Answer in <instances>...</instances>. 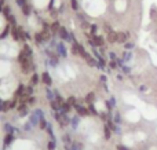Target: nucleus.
<instances>
[{
  "label": "nucleus",
  "mask_w": 157,
  "mask_h": 150,
  "mask_svg": "<svg viewBox=\"0 0 157 150\" xmlns=\"http://www.w3.org/2000/svg\"><path fill=\"white\" fill-rule=\"evenodd\" d=\"M85 102H87V105L94 103V102H95V94L94 92H88V94H87V95H85Z\"/></svg>",
  "instance_id": "obj_19"
},
{
  "label": "nucleus",
  "mask_w": 157,
  "mask_h": 150,
  "mask_svg": "<svg viewBox=\"0 0 157 150\" xmlns=\"http://www.w3.org/2000/svg\"><path fill=\"white\" fill-rule=\"evenodd\" d=\"M17 1V6H18V7H19V8H21L22 6H25L26 3H28V1H26V0H15Z\"/></svg>",
  "instance_id": "obj_44"
},
{
  "label": "nucleus",
  "mask_w": 157,
  "mask_h": 150,
  "mask_svg": "<svg viewBox=\"0 0 157 150\" xmlns=\"http://www.w3.org/2000/svg\"><path fill=\"white\" fill-rule=\"evenodd\" d=\"M106 80H108V77H106V76H105V74H102V76H101V81H102V83H106Z\"/></svg>",
  "instance_id": "obj_51"
},
{
  "label": "nucleus",
  "mask_w": 157,
  "mask_h": 150,
  "mask_svg": "<svg viewBox=\"0 0 157 150\" xmlns=\"http://www.w3.org/2000/svg\"><path fill=\"white\" fill-rule=\"evenodd\" d=\"M24 37H25V40H32V36L28 32H24Z\"/></svg>",
  "instance_id": "obj_48"
},
{
  "label": "nucleus",
  "mask_w": 157,
  "mask_h": 150,
  "mask_svg": "<svg viewBox=\"0 0 157 150\" xmlns=\"http://www.w3.org/2000/svg\"><path fill=\"white\" fill-rule=\"evenodd\" d=\"M106 40L110 43V44H115V43H117V32L112 31L108 33V36H106Z\"/></svg>",
  "instance_id": "obj_10"
},
{
  "label": "nucleus",
  "mask_w": 157,
  "mask_h": 150,
  "mask_svg": "<svg viewBox=\"0 0 157 150\" xmlns=\"http://www.w3.org/2000/svg\"><path fill=\"white\" fill-rule=\"evenodd\" d=\"M11 32V26L10 25H7L4 28V31L1 32V35H0V40H3V39H6V37L8 36V33Z\"/></svg>",
  "instance_id": "obj_20"
},
{
  "label": "nucleus",
  "mask_w": 157,
  "mask_h": 150,
  "mask_svg": "<svg viewBox=\"0 0 157 150\" xmlns=\"http://www.w3.org/2000/svg\"><path fill=\"white\" fill-rule=\"evenodd\" d=\"M113 134H116V135H121V127H120V125L116 124L115 129H113Z\"/></svg>",
  "instance_id": "obj_42"
},
{
  "label": "nucleus",
  "mask_w": 157,
  "mask_h": 150,
  "mask_svg": "<svg viewBox=\"0 0 157 150\" xmlns=\"http://www.w3.org/2000/svg\"><path fill=\"white\" fill-rule=\"evenodd\" d=\"M109 67L112 69V70H116V69L119 67V65H117L116 61H109Z\"/></svg>",
  "instance_id": "obj_37"
},
{
  "label": "nucleus",
  "mask_w": 157,
  "mask_h": 150,
  "mask_svg": "<svg viewBox=\"0 0 157 150\" xmlns=\"http://www.w3.org/2000/svg\"><path fill=\"white\" fill-rule=\"evenodd\" d=\"M22 51L25 52L26 55H28V57H33V50H32V47L29 46V44H25V46H24V48H22Z\"/></svg>",
  "instance_id": "obj_18"
},
{
  "label": "nucleus",
  "mask_w": 157,
  "mask_h": 150,
  "mask_svg": "<svg viewBox=\"0 0 157 150\" xmlns=\"http://www.w3.org/2000/svg\"><path fill=\"white\" fill-rule=\"evenodd\" d=\"M72 109H73V106L69 103L68 101H65V102L61 105V113H68L69 114V112H70Z\"/></svg>",
  "instance_id": "obj_12"
},
{
  "label": "nucleus",
  "mask_w": 157,
  "mask_h": 150,
  "mask_svg": "<svg viewBox=\"0 0 157 150\" xmlns=\"http://www.w3.org/2000/svg\"><path fill=\"white\" fill-rule=\"evenodd\" d=\"M3 8H4V0H0V12H3Z\"/></svg>",
  "instance_id": "obj_50"
},
{
  "label": "nucleus",
  "mask_w": 157,
  "mask_h": 150,
  "mask_svg": "<svg viewBox=\"0 0 157 150\" xmlns=\"http://www.w3.org/2000/svg\"><path fill=\"white\" fill-rule=\"evenodd\" d=\"M57 54L58 57H62V58H66V55H68V50H66V47H65V43L63 42H59L57 44Z\"/></svg>",
  "instance_id": "obj_4"
},
{
  "label": "nucleus",
  "mask_w": 157,
  "mask_h": 150,
  "mask_svg": "<svg viewBox=\"0 0 157 150\" xmlns=\"http://www.w3.org/2000/svg\"><path fill=\"white\" fill-rule=\"evenodd\" d=\"M104 31L106 32V33H109V32H112L113 29H112V26H110V25H108V24H105V25H104Z\"/></svg>",
  "instance_id": "obj_45"
},
{
  "label": "nucleus",
  "mask_w": 157,
  "mask_h": 150,
  "mask_svg": "<svg viewBox=\"0 0 157 150\" xmlns=\"http://www.w3.org/2000/svg\"><path fill=\"white\" fill-rule=\"evenodd\" d=\"M46 95H47L48 101H54V98H55V95H54V91H51L50 88H46Z\"/></svg>",
  "instance_id": "obj_29"
},
{
  "label": "nucleus",
  "mask_w": 157,
  "mask_h": 150,
  "mask_svg": "<svg viewBox=\"0 0 157 150\" xmlns=\"http://www.w3.org/2000/svg\"><path fill=\"white\" fill-rule=\"evenodd\" d=\"M70 8H72L73 11L78 10V1L77 0H70Z\"/></svg>",
  "instance_id": "obj_33"
},
{
  "label": "nucleus",
  "mask_w": 157,
  "mask_h": 150,
  "mask_svg": "<svg viewBox=\"0 0 157 150\" xmlns=\"http://www.w3.org/2000/svg\"><path fill=\"white\" fill-rule=\"evenodd\" d=\"M130 37V32H117V43L126 44Z\"/></svg>",
  "instance_id": "obj_6"
},
{
  "label": "nucleus",
  "mask_w": 157,
  "mask_h": 150,
  "mask_svg": "<svg viewBox=\"0 0 157 150\" xmlns=\"http://www.w3.org/2000/svg\"><path fill=\"white\" fill-rule=\"evenodd\" d=\"M109 103H110V106L115 109L116 108V105H117V101H116V98L115 97H110V99H109Z\"/></svg>",
  "instance_id": "obj_40"
},
{
  "label": "nucleus",
  "mask_w": 157,
  "mask_h": 150,
  "mask_svg": "<svg viewBox=\"0 0 157 150\" xmlns=\"http://www.w3.org/2000/svg\"><path fill=\"white\" fill-rule=\"evenodd\" d=\"M90 26H91V24H88L87 22V19H84V21H81V29H90Z\"/></svg>",
  "instance_id": "obj_39"
},
{
  "label": "nucleus",
  "mask_w": 157,
  "mask_h": 150,
  "mask_svg": "<svg viewBox=\"0 0 157 150\" xmlns=\"http://www.w3.org/2000/svg\"><path fill=\"white\" fill-rule=\"evenodd\" d=\"M25 85L24 84H19L18 85V88H17V91H15V98L17 99H19V98H26L25 97Z\"/></svg>",
  "instance_id": "obj_9"
},
{
  "label": "nucleus",
  "mask_w": 157,
  "mask_h": 150,
  "mask_svg": "<svg viewBox=\"0 0 157 150\" xmlns=\"http://www.w3.org/2000/svg\"><path fill=\"white\" fill-rule=\"evenodd\" d=\"M112 120H113V121H115V124H117V125L123 124V117H121L120 112H117V110H116L115 113H113V116H112Z\"/></svg>",
  "instance_id": "obj_11"
},
{
  "label": "nucleus",
  "mask_w": 157,
  "mask_h": 150,
  "mask_svg": "<svg viewBox=\"0 0 157 150\" xmlns=\"http://www.w3.org/2000/svg\"><path fill=\"white\" fill-rule=\"evenodd\" d=\"M40 80H42V83L44 84V85H47V87H51L52 85V78H51V76H50V73L48 72H43Z\"/></svg>",
  "instance_id": "obj_7"
},
{
  "label": "nucleus",
  "mask_w": 157,
  "mask_h": 150,
  "mask_svg": "<svg viewBox=\"0 0 157 150\" xmlns=\"http://www.w3.org/2000/svg\"><path fill=\"white\" fill-rule=\"evenodd\" d=\"M73 109L76 110L77 116H80V117H87V116H90V110H88V108H85V106H83V105L77 103Z\"/></svg>",
  "instance_id": "obj_3"
},
{
  "label": "nucleus",
  "mask_w": 157,
  "mask_h": 150,
  "mask_svg": "<svg viewBox=\"0 0 157 150\" xmlns=\"http://www.w3.org/2000/svg\"><path fill=\"white\" fill-rule=\"evenodd\" d=\"M109 58H110V61H116V59H117V54H116V52H113V51H110L109 52Z\"/></svg>",
  "instance_id": "obj_43"
},
{
  "label": "nucleus",
  "mask_w": 157,
  "mask_h": 150,
  "mask_svg": "<svg viewBox=\"0 0 157 150\" xmlns=\"http://www.w3.org/2000/svg\"><path fill=\"white\" fill-rule=\"evenodd\" d=\"M132 57H134V55H132V52H131V51H127V50H124V52L121 54V59L124 61V63L130 62L131 59H132Z\"/></svg>",
  "instance_id": "obj_13"
},
{
  "label": "nucleus",
  "mask_w": 157,
  "mask_h": 150,
  "mask_svg": "<svg viewBox=\"0 0 157 150\" xmlns=\"http://www.w3.org/2000/svg\"><path fill=\"white\" fill-rule=\"evenodd\" d=\"M39 80H40V77H39V74L37 73H33L32 74V77H31V85H36V84H39Z\"/></svg>",
  "instance_id": "obj_21"
},
{
  "label": "nucleus",
  "mask_w": 157,
  "mask_h": 150,
  "mask_svg": "<svg viewBox=\"0 0 157 150\" xmlns=\"http://www.w3.org/2000/svg\"><path fill=\"white\" fill-rule=\"evenodd\" d=\"M3 14H4L6 19H8V17L11 15V8L8 7V6H4V8H3Z\"/></svg>",
  "instance_id": "obj_28"
},
{
  "label": "nucleus",
  "mask_w": 157,
  "mask_h": 150,
  "mask_svg": "<svg viewBox=\"0 0 157 150\" xmlns=\"http://www.w3.org/2000/svg\"><path fill=\"white\" fill-rule=\"evenodd\" d=\"M147 91V85H145V84H143V85H141V87H139V92H146Z\"/></svg>",
  "instance_id": "obj_47"
},
{
  "label": "nucleus",
  "mask_w": 157,
  "mask_h": 150,
  "mask_svg": "<svg viewBox=\"0 0 157 150\" xmlns=\"http://www.w3.org/2000/svg\"><path fill=\"white\" fill-rule=\"evenodd\" d=\"M13 138H14L13 134H6V136H4V147H7V146L13 142Z\"/></svg>",
  "instance_id": "obj_24"
},
{
  "label": "nucleus",
  "mask_w": 157,
  "mask_h": 150,
  "mask_svg": "<svg viewBox=\"0 0 157 150\" xmlns=\"http://www.w3.org/2000/svg\"><path fill=\"white\" fill-rule=\"evenodd\" d=\"M87 108H88V110H90V114H92V116H99V112L95 109V105L94 103H90Z\"/></svg>",
  "instance_id": "obj_22"
},
{
  "label": "nucleus",
  "mask_w": 157,
  "mask_h": 150,
  "mask_svg": "<svg viewBox=\"0 0 157 150\" xmlns=\"http://www.w3.org/2000/svg\"><path fill=\"white\" fill-rule=\"evenodd\" d=\"M68 102H69V103H70V105H72L73 108H74V106H76V105L78 103V102H77V99L74 98V97H69V98H68Z\"/></svg>",
  "instance_id": "obj_35"
},
{
  "label": "nucleus",
  "mask_w": 157,
  "mask_h": 150,
  "mask_svg": "<svg viewBox=\"0 0 157 150\" xmlns=\"http://www.w3.org/2000/svg\"><path fill=\"white\" fill-rule=\"evenodd\" d=\"M50 106H51V109L54 112H61V105L58 103L55 99L54 101H50Z\"/></svg>",
  "instance_id": "obj_17"
},
{
  "label": "nucleus",
  "mask_w": 157,
  "mask_h": 150,
  "mask_svg": "<svg viewBox=\"0 0 157 150\" xmlns=\"http://www.w3.org/2000/svg\"><path fill=\"white\" fill-rule=\"evenodd\" d=\"M78 123H80V116H76V117H73V119L70 120V124H72V127L74 129L78 127Z\"/></svg>",
  "instance_id": "obj_25"
},
{
  "label": "nucleus",
  "mask_w": 157,
  "mask_h": 150,
  "mask_svg": "<svg viewBox=\"0 0 157 150\" xmlns=\"http://www.w3.org/2000/svg\"><path fill=\"white\" fill-rule=\"evenodd\" d=\"M132 48H135V43H132V42H127L126 44H124V50H127V51H131Z\"/></svg>",
  "instance_id": "obj_31"
},
{
  "label": "nucleus",
  "mask_w": 157,
  "mask_h": 150,
  "mask_svg": "<svg viewBox=\"0 0 157 150\" xmlns=\"http://www.w3.org/2000/svg\"><path fill=\"white\" fill-rule=\"evenodd\" d=\"M17 109H18V113H19L21 117H24V116H26V114L29 113V105L24 103V102H19L18 106H17Z\"/></svg>",
  "instance_id": "obj_5"
},
{
  "label": "nucleus",
  "mask_w": 157,
  "mask_h": 150,
  "mask_svg": "<svg viewBox=\"0 0 157 150\" xmlns=\"http://www.w3.org/2000/svg\"><path fill=\"white\" fill-rule=\"evenodd\" d=\"M47 149L48 150H55L57 149V146H55V140H50L47 143Z\"/></svg>",
  "instance_id": "obj_34"
},
{
  "label": "nucleus",
  "mask_w": 157,
  "mask_h": 150,
  "mask_svg": "<svg viewBox=\"0 0 157 150\" xmlns=\"http://www.w3.org/2000/svg\"><path fill=\"white\" fill-rule=\"evenodd\" d=\"M7 21L11 24V26H17V19H15V17L13 15V14L8 17V19H7Z\"/></svg>",
  "instance_id": "obj_36"
},
{
  "label": "nucleus",
  "mask_w": 157,
  "mask_h": 150,
  "mask_svg": "<svg viewBox=\"0 0 157 150\" xmlns=\"http://www.w3.org/2000/svg\"><path fill=\"white\" fill-rule=\"evenodd\" d=\"M26 103L29 105V106H33V105H36V97H28V99H26Z\"/></svg>",
  "instance_id": "obj_32"
},
{
  "label": "nucleus",
  "mask_w": 157,
  "mask_h": 150,
  "mask_svg": "<svg viewBox=\"0 0 157 150\" xmlns=\"http://www.w3.org/2000/svg\"><path fill=\"white\" fill-rule=\"evenodd\" d=\"M112 135H113V132H112V129L108 127V125L105 124L104 125V136H105V139L106 140H109L110 138H112Z\"/></svg>",
  "instance_id": "obj_16"
},
{
  "label": "nucleus",
  "mask_w": 157,
  "mask_h": 150,
  "mask_svg": "<svg viewBox=\"0 0 157 150\" xmlns=\"http://www.w3.org/2000/svg\"><path fill=\"white\" fill-rule=\"evenodd\" d=\"M72 54L73 55H78V51H77V47H76V44H72Z\"/></svg>",
  "instance_id": "obj_46"
},
{
  "label": "nucleus",
  "mask_w": 157,
  "mask_h": 150,
  "mask_svg": "<svg viewBox=\"0 0 157 150\" xmlns=\"http://www.w3.org/2000/svg\"><path fill=\"white\" fill-rule=\"evenodd\" d=\"M33 92H35L33 85H28V87L25 88V97H26V98H28V97H32V95H33Z\"/></svg>",
  "instance_id": "obj_27"
},
{
  "label": "nucleus",
  "mask_w": 157,
  "mask_h": 150,
  "mask_svg": "<svg viewBox=\"0 0 157 150\" xmlns=\"http://www.w3.org/2000/svg\"><path fill=\"white\" fill-rule=\"evenodd\" d=\"M35 42H36L39 46H42V44H44V43H46V40H44V36H43L42 32H37L36 35H35Z\"/></svg>",
  "instance_id": "obj_15"
},
{
  "label": "nucleus",
  "mask_w": 157,
  "mask_h": 150,
  "mask_svg": "<svg viewBox=\"0 0 157 150\" xmlns=\"http://www.w3.org/2000/svg\"><path fill=\"white\" fill-rule=\"evenodd\" d=\"M4 129H6V134H13V127L10 124H4Z\"/></svg>",
  "instance_id": "obj_41"
},
{
  "label": "nucleus",
  "mask_w": 157,
  "mask_h": 150,
  "mask_svg": "<svg viewBox=\"0 0 157 150\" xmlns=\"http://www.w3.org/2000/svg\"><path fill=\"white\" fill-rule=\"evenodd\" d=\"M58 37L62 40V42H68V43H72V39H70V32L65 28V26H61L59 31H58Z\"/></svg>",
  "instance_id": "obj_2"
},
{
  "label": "nucleus",
  "mask_w": 157,
  "mask_h": 150,
  "mask_svg": "<svg viewBox=\"0 0 157 150\" xmlns=\"http://www.w3.org/2000/svg\"><path fill=\"white\" fill-rule=\"evenodd\" d=\"M120 69H121V72L124 73V74H130L131 70H132V69H131V66H128V65H126V63H124V65H123Z\"/></svg>",
  "instance_id": "obj_30"
},
{
  "label": "nucleus",
  "mask_w": 157,
  "mask_h": 150,
  "mask_svg": "<svg viewBox=\"0 0 157 150\" xmlns=\"http://www.w3.org/2000/svg\"><path fill=\"white\" fill-rule=\"evenodd\" d=\"M116 150H131L128 146L126 145H123V143H119V145L116 146Z\"/></svg>",
  "instance_id": "obj_38"
},
{
  "label": "nucleus",
  "mask_w": 157,
  "mask_h": 150,
  "mask_svg": "<svg viewBox=\"0 0 157 150\" xmlns=\"http://www.w3.org/2000/svg\"><path fill=\"white\" fill-rule=\"evenodd\" d=\"M48 124H47V120L44 119V117H42V119L39 120V128L40 129H47Z\"/></svg>",
  "instance_id": "obj_23"
},
{
  "label": "nucleus",
  "mask_w": 157,
  "mask_h": 150,
  "mask_svg": "<svg viewBox=\"0 0 157 150\" xmlns=\"http://www.w3.org/2000/svg\"><path fill=\"white\" fill-rule=\"evenodd\" d=\"M59 28H61V25H59V22L58 21H54L51 25H50V32H51L52 37L58 36V31H59Z\"/></svg>",
  "instance_id": "obj_8"
},
{
  "label": "nucleus",
  "mask_w": 157,
  "mask_h": 150,
  "mask_svg": "<svg viewBox=\"0 0 157 150\" xmlns=\"http://www.w3.org/2000/svg\"><path fill=\"white\" fill-rule=\"evenodd\" d=\"M98 25L97 24H91V26H90V33H91V36H94V35H97L98 33Z\"/></svg>",
  "instance_id": "obj_26"
},
{
  "label": "nucleus",
  "mask_w": 157,
  "mask_h": 150,
  "mask_svg": "<svg viewBox=\"0 0 157 150\" xmlns=\"http://www.w3.org/2000/svg\"><path fill=\"white\" fill-rule=\"evenodd\" d=\"M21 11H22V14L25 17H29L32 14V6L29 4V3H26L25 6H22L21 7Z\"/></svg>",
  "instance_id": "obj_14"
},
{
  "label": "nucleus",
  "mask_w": 157,
  "mask_h": 150,
  "mask_svg": "<svg viewBox=\"0 0 157 150\" xmlns=\"http://www.w3.org/2000/svg\"><path fill=\"white\" fill-rule=\"evenodd\" d=\"M54 117L57 120L61 127H66L70 124V117L68 116V113H61V112H54Z\"/></svg>",
  "instance_id": "obj_1"
},
{
  "label": "nucleus",
  "mask_w": 157,
  "mask_h": 150,
  "mask_svg": "<svg viewBox=\"0 0 157 150\" xmlns=\"http://www.w3.org/2000/svg\"><path fill=\"white\" fill-rule=\"evenodd\" d=\"M17 106V99H13V101H10V108H15Z\"/></svg>",
  "instance_id": "obj_49"
},
{
  "label": "nucleus",
  "mask_w": 157,
  "mask_h": 150,
  "mask_svg": "<svg viewBox=\"0 0 157 150\" xmlns=\"http://www.w3.org/2000/svg\"><path fill=\"white\" fill-rule=\"evenodd\" d=\"M117 80H120V81H121V80H123V76H121V74H119V76H117Z\"/></svg>",
  "instance_id": "obj_52"
}]
</instances>
